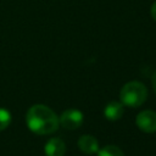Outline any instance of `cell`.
Wrapping results in <instances>:
<instances>
[{
  "instance_id": "5b68a950",
  "label": "cell",
  "mask_w": 156,
  "mask_h": 156,
  "mask_svg": "<svg viewBox=\"0 0 156 156\" xmlns=\"http://www.w3.org/2000/svg\"><path fill=\"white\" fill-rule=\"evenodd\" d=\"M44 152L46 156H63L66 152V144L60 138H51L46 141Z\"/></svg>"
},
{
  "instance_id": "52a82bcc",
  "label": "cell",
  "mask_w": 156,
  "mask_h": 156,
  "mask_svg": "<svg viewBox=\"0 0 156 156\" xmlns=\"http://www.w3.org/2000/svg\"><path fill=\"white\" fill-rule=\"evenodd\" d=\"M123 104L121 101H110L105 108H104V115L108 121H117L123 116Z\"/></svg>"
},
{
  "instance_id": "3957f363",
  "label": "cell",
  "mask_w": 156,
  "mask_h": 156,
  "mask_svg": "<svg viewBox=\"0 0 156 156\" xmlns=\"http://www.w3.org/2000/svg\"><path fill=\"white\" fill-rule=\"evenodd\" d=\"M83 119H84V116L79 110L68 108L61 113V116L58 117V123L65 129L73 130V129H77L78 127L82 126Z\"/></svg>"
},
{
  "instance_id": "8992f818",
  "label": "cell",
  "mask_w": 156,
  "mask_h": 156,
  "mask_svg": "<svg viewBox=\"0 0 156 156\" xmlns=\"http://www.w3.org/2000/svg\"><path fill=\"white\" fill-rule=\"evenodd\" d=\"M78 147L82 152L93 155L99 151V141L93 135H82L78 139Z\"/></svg>"
},
{
  "instance_id": "8fae6325",
  "label": "cell",
  "mask_w": 156,
  "mask_h": 156,
  "mask_svg": "<svg viewBox=\"0 0 156 156\" xmlns=\"http://www.w3.org/2000/svg\"><path fill=\"white\" fill-rule=\"evenodd\" d=\"M151 83H152V88H154V91L156 93V71L154 72L152 74V78H151Z\"/></svg>"
},
{
  "instance_id": "9c48e42d",
  "label": "cell",
  "mask_w": 156,
  "mask_h": 156,
  "mask_svg": "<svg viewBox=\"0 0 156 156\" xmlns=\"http://www.w3.org/2000/svg\"><path fill=\"white\" fill-rule=\"evenodd\" d=\"M11 113L9 110L0 107V132H2L4 129H6L9 127V124L11 123Z\"/></svg>"
},
{
  "instance_id": "277c9868",
  "label": "cell",
  "mask_w": 156,
  "mask_h": 156,
  "mask_svg": "<svg viewBox=\"0 0 156 156\" xmlns=\"http://www.w3.org/2000/svg\"><path fill=\"white\" fill-rule=\"evenodd\" d=\"M138 128L145 133L156 132V112L152 110H144L138 113L135 118Z\"/></svg>"
},
{
  "instance_id": "ba28073f",
  "label": "cell",
  "mask_w": 156,
  "mask_h": 156,
  "mask_svg": "<svg viewBox=\"0 0 156 156\" xmlns=\"http://www.w3.org/2000/svg\"><path fill=\"white\" fill-rule=\"evenodd\" d=\"M96 154L98 156H124L123 151L116 145H106L102 149H99Z\"/></svg>"
},
{
  "instance_id": "30bf717a",
  "label": "cell",
  "mask_w": 156,
  "mask_h": 156,
  "mask_svg": "<svg viewBox=\"0 0 156 156\" xmlns=\"http://www.w3.org/2000/svg\"><path fill=\"white\" fill-rule=\"evenodd\" d=\"M150 13H151V17L156 21V1L152 4V6H151V9H150Z\"/></svg>"
},
{
  "instance_id": "7a4b0ae2",
  "label": "cell",
  "mask_w": 156,
  "mask_h": 156,
  "mask_svg": "<svg viewBox=\"0 0 156 156\" xmlns=\"http://www.w3.org/2000/svg\"><path fill=\"white\" fill-rule=\"evenodd\" d=\"M147 98L146 87L138 80H132L126 83L119 93L121 102L128 107H139L141 106Z\"/></svg>"
},
{
  "instance_id": "6da1fadb",
  "label": "cell",
  "mask_w": 156,
  "mask_h": 156,
  "mask_svg": "<svg viewBox=\"0 0 156 156\" xmlns=\"http://www.w3.org/2000/svg\"><path fill=\"white\" fill-rule=\"evenodd\" d=\"M28 128L39 135H48L57 130L60 123L56 113L48 106L37 104L29 107L26 115Z\"/></svg>"
}]
</instances>
